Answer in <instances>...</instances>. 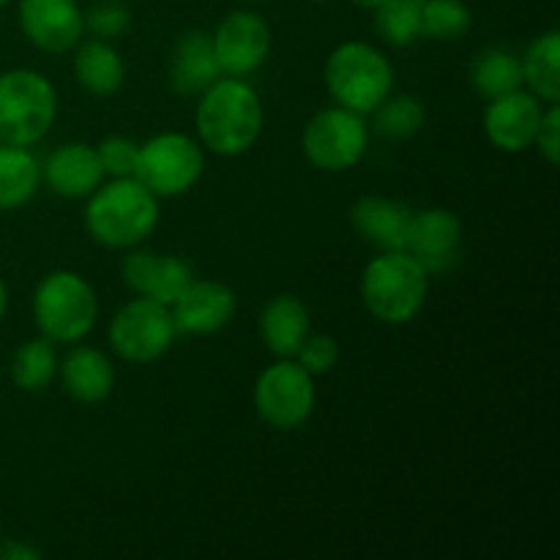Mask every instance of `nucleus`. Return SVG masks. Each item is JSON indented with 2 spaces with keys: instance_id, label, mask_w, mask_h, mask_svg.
I'll list each match as a JSON object with an SVG mask.
<instances>
[{
  "instance_id": "nucleus-1",
  "label": "nucleus",
  "mask_w": 560,
  "mask_h": 560,
  "mask_svg": "<svg viewBox=\"0 0 560 560\" xmlns=\"http://www.w3.org/2000/svg\"><path fill=\"white\" fill-rule=\"evenodd\" d=\"M262 131V104L249 82L241 77H219L202 91L197 104V135L211 153L241 156Z\"/></svg>"
},
{
  "instance_id": "nucleus-2",
  "label": "nucleus",
  "mask_w": 560,
  "mask_h": 560,
  "mask_svg": "<svg viewBox=\"0 0 560 560\" xmlns=\"http://www.w3.org/2000/svg\"><path fill=\"white\" fill-rule=\"evenodd\" d=\"M159 224V197L137 178H115L98 186L85 208V228L107 249L140 246Z\"/></svg>"
},
{
  "instance_id": "nucleus-3",
  "label": "nucleus",
  "mask_w": 560,
  "mask_h": 560,
  "mask_svg": "<svg viewBox=\"0 0 560 560\" xmlns=\"http://www.w3.org/2000/svg\"><path fill=\"white\" fill-rule=\"evenodd\" d=\"M430 273L410 252H381L361 273V299L372 317L388 326H405L424 310Z\"/></svg>"
},
{
  "instance_id": "nucleus-4",
  "label": "nucleus",
  "mask_w": 560,
  "mask_h": 560,
  "mask_svg": "<svg viewBox=\"0 0 560 560\" xmlns=\"http://www.w3.org/2000/svg\"><path fill=\"white\" fill-rule=\"evenodd\" d=\"M58 115L52 82L33 69L0 74V145L31 148L44 140Z\"/></svg>"
},
{
  "instance_id": "nucleus-5",
  "label": "nucleus",
  "mask_w": 560,
  "mask_h": 560,
  "mask_svg": "<svg viewBox=\"0 0 560 560\" xmlns=\"http://www.w3.org/2000/svg\"><path fill=\"white\" fill-rule=\"evenodd\" d=\"M326 88L339 107L370 115L383 98L392 96L394 69L372 44L345 42L328 55Z\"/></svg>"
},
{
  "instance_id": "nucleus-6",
  "label": "nucleus",
  "mask_w": 560,
  "mask_h": 560,
  "mask_svg": "<svg viewBox=\"0 0 560 560\" xmlns=\"http://www.w3.org/2000/svg\"><path fill=\"white\" fill-rule=\"evenodd\" d=\"M33 317L42 337L58 345H74L96 326V293L80 273L52 271L33 293Z\"/></svg>"
},
{
  "instance_id": "nucleus-7",
  "label": "nucleus",
  "mask_w": 560,
  "mask_h": 560,
  "mask_svg": "<svg viewBox=\"0 0 560 560\" xmlns=\"http://www.w3.org/2000/svg\"><path fill=\"white\" fill-rule=\"evenodd\" d=\"M206 156L200 142L180 131H162L140 145L131 178L140 180L156 197L186 195L200 180Z\"/></svg>"
},
{
  "instance_id": "nucleus-8",
  "label": "nucleus",
  "mask_w": 560,
  "mask_h": 560,
  "mask_svg": "<svg viewBox=\"0 0 560 560\" xmlns=\"http://www.w3.org/2000/svg\"><path fill=\"white\" fill-rule=\"evenodd\" d=\"M175 334L178 331H175L170 306L145 295L120 306L109 323V345L129 364H151L162 359L173 345Z\"/></svg>"
},
{
  "instance_id": "nucleus-9",
  "label": "nucleus",
  "mask_w": 560,
  "mask_h": 560,
  "mask_svg": "<svg viewBox=\"0 0 560 560\" xmlns=\"http://www.w3.org/2000/svg\"><path fill=\"white\" fill-rule=\"evenodd\" d=\"M370 131L364 115L345 107H328L312 115L304 129V156L323 173H345L366 153Z\"/></svg>"
},
{
  "instance_id": "nucleus-10",
  "label": "nucleus",
  "mask_w": 560,
  "mask_h": 560,
  "mask_svg": "<svg viewBox=\"0 0 560 560\" xmlns=\"http://www.w3.org/2000/svg\"><path fill=\"white\" fill-rule=\"evenodd\" d=\"M255 408L273 430H299L315 410V383L293 359L268 366L255 386Z\"/></svg>"
},
{
  "instance_id": "nucleus-11",
  "label": "nucleus",
  "mask_w": 560,
  "mask_h": 560,
  "mask_svg": "<svg viewBox=\"0 0 560 560\" xmlns=\"http://www.w3.org/2000/svg\"><path fill=\"white\" fill-rule=\"evenodd\" d=\"M222 77L255 74L271 52V27L255 11H233L211 36Z\"/></svg>"
},
{
  "instance_id": "nucleus-12",
  "label": "nucleus",
  "mask_w": 560,
  "mask_h": 560,
  "mask_svg": "<svg viewBox=\"0 0 560 560\" xmlns=\"http://www.w3.org/2000/svg\"><path fill=\"white\" fill-rule=\"evenodd\" d=\"M405 252H410L427 273L448 271L463 255V222L446 208H427L413 213Z\"/></svg>"
},
{
  "instance_id": "nucleus-13",
  "label": "nucleus",
  "mask_w": 560,
  "mask_h": 560,
  "mask_svg": "<svg viewBox=\"0 0 560 560\" xmlns=\"http://www.w3.org/2000/svg\"><path fill=\"white\" fill-rule=\"evenodd\" d=\"M541 115H545V102L530 91L503 93V96L490 98L485 109V135L498 151L523 153L534 145L536 131H539Z\"/></svg>"
},
{
  "instance_id": "nucleus-14",
  "label": "nucleus",
  "mask_w": 560,
  "mask_h": 560,
  "mask_svg": "<svg viewBox=\"0 0 560 560\" xmlns=\"http://www.w3.org/2000/svg\"><path fill=\"white\" fill-rule=\"evenodd\" d=\"M20 27L33 47L66 52L85 31V14L77 0H20Z\"/></svg>"
},
{
  "instance_id": "nucleus-15",
  "label": "nucleus",
  "mask_w": 560,
  "mask_h": 560,
  "mask_svg": "<svg viewBox=\"0 0 560 560\" xmlns=\"http://www.w3.org/2000/svg\"><path fill=\"white\" fill-rule=\"evenodd\" d=\"M173 312L175 331L195 334V337H206V334H217L233 320L235 315V293L222 282H211V279H191L178 299L170 304Z\"/></svg>"
},
{
  "instance_id": "nucleus-16",
  "label": "nucleus",
  "mask_w": 560,
  "mask_h": 560,
  "mask_svg": "<svg viewBox=\"0 0 560 560\" xmlns=\"http://www.w3.org/2000/svg\"><path fill=\"white\" fill-rule=\"evenodd\" d=\"M124 282L135 290L137 295L159 301V304H173L180 290L191 282V266L178 255H156V252H131L126 255Z\"/></svg>"
},
{
  "instance_id": "nucleus-17",
  "label": "nucleus",
  "mask_w": 560,
  "mask_h": 560,
  "mask_svg": "<svg viewBox=\"0 0 560 560\" xmlns=\"http://www.w3.org/2000/svg\"><path fill=\"white\" fill-rule=\"evenodd\" d=\"M102 159L96 148L88 142H66L58 151L49 153V159L42 167V178L47 180L49 189L69 200L91 197L102 186L104 178Z\"/></svg>"
},
{
  "instance_id": "nucleus-18",
  "label": "nucleus",
  "mask_w": 560,
  "mask_h": 560,
  "mask_svg": "<svg viewBox=\"0 0 560 560\" xmlns=\"http://www.w3.org/2000/svg\"><path fill=\"white\" fill-rule=\"evenodd\" d=\"M410 217L413 211L392 197H361L350 208V222H353L355 233L381 252L405 249Z\"/></svg>"
},
{
  "instance_id": "nucleus-19",
  "label": "nucleus",
  "mask_w": 560,
  "mask_h": 560,
  "mask_svg": "<svg viewBox=\"0 0 560 560\" xmlns=\"http://www.w3.org/2000/svg\"><path fill=\"white\" fill-rule=\"evenodd\" d=\"M222 77L213 55V42L206 31H189L175 42L170 55V85L180 96H195Z\"/></svg>"
},
{
  "instance_id": "nucleus-20",
  "label": "nucleus",
  "mask_w": 560,
  "mask_h": 560,
  "mask_svg": "<svg viewBox=\"0 0 560 560\" xmlns=\"http://www.w3.org/2000/svg\"><path fill=\"white\" fill-rule=\"evenodd\" d=\"M260 337L279 359H293L310 337V310L299 295H273L260 312Z\"/></svg>"
},
{
  "instance_id": "nucleus-21",
  "label": "nucleus",
  "mask_w": 560,
  "mask_h": 560,
  "mask_svg": "<svg viewBox=\"0 0 560 560\" xmlns=\"http://www.w3.org/2000/svg\"><path fill=\"white\" fill-rule=\"evenodd\" d=\"M60 383L77 402H102L115 386V372L107 355L96 348H74L60 364Z\"/></svg>"
},
{
  "instance_id": "nucleus-22",
  "label": "nucleus",
  "mask_w": 560,
  "mask_h": 560,
  "mask_svg": "<svg viewBox=\"0 0 560 560\" xmlns=\"http://www.w3.org/2000/svg\"><path fill=\"white\" fill-rule=\"evenodd\" d=\"M74 77L93 96H113L124 85L126 66L107 38H93L77 49Z\"/></svg>"
},
{
  "instance_id": "nucleus-23",
  "label": "nucleus",
  "mask_w": 560,
  "mask_h": 560,
  "mask_svg": "<svg viewBox=\"0 0 560 560\" xmlns=\"http://www.w3.org/2000/svg\"><path fill=\"white\" fill-rule=\"evenodd\" d=\"M42 164L27 148L0 145V211H16L33 200Z\"/></svg>"
},
{
  "instance_id": "nucleus-24",
  "label": "nucleus",
  "mask_w": 560,
  "mask_h": 560,
  "mask_svg": "<svg viewBox=\"0 0 560 560\" xmlns=\"http://www.w3.org/2000/svg\"><path fill=\"white\" fill-rule=\"evenodd\" d=\"M523 63V85L539 102H560V36L558 31H547L528 47Z\"/></svg>"
},
{
  "instance_id": "nucleus-25",
  "label": "nucleus",
  "mask_w": 560,
  "mask_h": 560,
  "mask_svg": "<svg viewBox=\"0 0 560 560\" xmlns=\"http://www.w3.org/2000/svg\"><path fill=\"white\" fill-rule=\"evenodd\" d=\"M470 85L487 102L517 91V88H523V63H520L517 55L503 47L485 49L470 66Z\"/></svg>"
},
{
  "instance_id": "nucleus-26",
  "label": "nucleus",
  "mask_w": 560,
  "mask_h": 560,
  "mask_svg": "<svg viewBox=\"0 0 560 560\" xmlns=\"http://www.w3.org/2000/svg\"><path fill=\"white\" fill-rule=\"evenodd\" d=\"M55 375H58V353L52 339H27L11 355V381L22 392H44Z\"/></svg>"
},
{
  "instance_id": "nucleus-27",
  "label": "nucleus",
  "mask_w": 560,
  "mask_h": 560,
  "mask_svg": "<svg viewBox=\"0 0 560 560\" xmlns=\"http://www.w3.org/2000/svg\"><path fill=\"white\" fill-rule=\"evenodd\" d=\"M375 131L392 140H410L427 124V107L416 96H386L375 109Z\"/></svg>"
},
{
  "instance_id": "nucleus-28",
  "label": "nucleus",
  "mask_w": 560,
  "mask_h": 560,
  "mask_svg": "<svg viewBox=\"0 0 560 560\" xmlns=\"http://www.w3.org/2000/svg\"><path fill=\"white\" fill-rule=\"evenodd\" d=\"M421 3L424 0H383L375 9V27L383 42L408 47L421 38Z\"/></svg>"
},
{
  "instance_id": "nucleus-29",
  "label": "nucleus",
  "mask_w": 560,
  "mask_h": 560,
  "mask_svg": "<svg viewBox=\"0 0 560 560\" xmlns=\"http://www.w3.org/2000/svg\"><path fill=\"white\" fill-rule=\"evenodd\" d=\"M470 9L463 0H424L421 3V36L435 42H457L470 31Z\"/></svg>"
},
{
  "instance_id": "nucleus-30",
  "label": "nucleus",
  "mask_w": 560,
  "mask_h": 560,
  "mask_svg": "<svg viewBox=\"0 0 560 560\" xmlns=\"http://www.w3.org/2000/svg\"><path fill=\"white\" fill-rule=\"evenodd\" d=\"M96 153L102 159L104 173L115 175V178H131L137 167V156H140V145L129 137H107V140L98 142Z\"/></svg>"
},
{
  "instance_id": "nucleus-31",
  "label": "nucleus",
  "mask_w": 560,
  "mask_h": 560,
  "mask_svg": "<svg viewBox=\"0 0 560 560\" xmlns=\"http://www.w3.org/2000/svg\"><path fill=\"white\" fill-rule=\"evenodd\" d=\"M295 355H299V364L304 366L310 375H326V372H331L334 364L339 361V345L337 339L328 337V334H310Z\"/></svg>"
},
{
  "instance_id": "nucleus-32",
  "label": "nucleus",
  "mask_w": 560,
  "mask_h": 560,
  "mask_svg": "<svg viewBox=\"0 0 560 560\" xmlns=\"http://www.w3.org/2000/svg\"><path fill=\"white\" fill-rule=\"evenodd\" d=\"M85 25L98 38H115L129 27V9L124 3H118V0H102V3H96L88 11Z\"/></svg>"
},
{
  "instance_id": "nucleus-33",
  "label": "nucleus",
  "mask_w": 560,
  "mask_h": 560,
  "mask_svg": "<svg viewBox=\"0 0 560 560\" xmlns=\"http://www.w3.org/2000/svg\"><path fill=\"white\" fill-rule=\"evenodd\" d=\"M534 145H539L541 156L556 167L560 162V109L558 102L556 104H547L545 115H541V124L539 131H536V140Z\"/></svg>"
},
{
  "instance_id": "nucleus-34",
  "label": "nucleus",
  "mask_w": 560,
  "mask_h": 560,
  "mask_svg": "<svg viewBox=\"0 0 560 560\" xmlns=\"http://www.w3.org/2000/svg\"><path fill=\"white\" fill-rule=\"evenodd\" d=\"M38 558H42V550H36V547L31 545H20V541L0 547V560H38Z\"/></svg>"
},
{
  "instance_id": "nucleus-35",
  "label": "nucleus",
  "mask_w": 560,
  "mask_h": 560,
  "mask_svg": "<svg viewBox=\"0 0 560 560\" xmlns=\"http://www.w3.org/2000/svg\"><path fill=\"white\" fill-rule=\"evenodd\" d=\"M5 306H9V293H5V284L3 279H0V320L5 317Z\"/></svg>"
},
{
  "instance_id": "nucleus-36",
  "label": "nucleus",
  "mask_w": 560,
  "mask_h": 560,
  "mask_svg": "<svg viewBox=\"0 0 560 560\" xmlns=\"http://www.w3.org/2000/svg\"><path fill=\"white\" fill-rule=\"evenodd\" d=\"M355 5H361V9H370V11H375L377 5L383 3V0H353Z\"/></svg>"
},
{
  "instance_id": "nucleus-37",
  "label": "nucleus",
  "mask_w": 560,
  "mask_h": 560,
  "mask_svg": "<svg viewBox=\"0 0 560 560\" xmlns=\"http://www.w3.org/2000/svg\"><path fill=\"white\" fill-rule=\"evenodd\" d=\"M11 3V0H0V9H3V5H9Z\"/></svg>"
}]
</instances>
